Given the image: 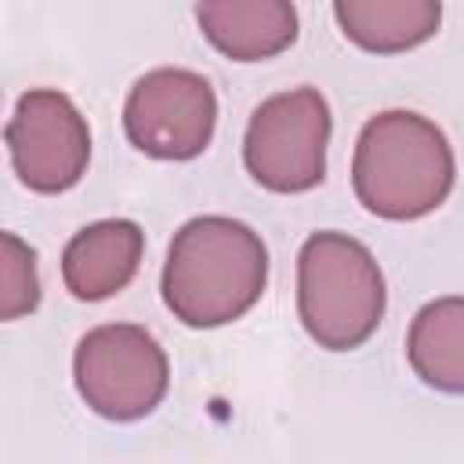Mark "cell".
Returning a JSON list of instances; mask_svg holds the SVG:
<instances>
[{
	"mask_svg": "<svg viewBox=\"0 0 464 464\" xmlns=\"http://www.w3.org/2000/svg\"><path fill=\"white\" fill-rule=\"evenodd\" d=\"M297 315L326 352H352L384 315V276L366 243L348 232H312L297 254Z\"/></svg>",
	"mask_w": 464,
	"mask_h": 464,
	"instance_id": "3957f363",
	"label": "cell"
},
{
	"mask_svg": "<svg viewBox=\"0 0 464 464\" xmlns=\"http://www.w3.org/2000/svg\"><path fill=\"white\" fill-rule=\"evenodd\" d=\"M334 18L341 33L373 54L410 51L439 33V0H337Z\"/></svg>",
	"mask_w": 464,
	"mask_h": 464,
	"instance_id": "30bf717a",
	"label": "cell"
},
{
	"mask_svg": "<svg viewBox=\"0 0 464 464\" xmlns=\"http://www.w3.org/2000/svg\"><path fill=\"white\" fill-rule=\"evenodd\" d=\"M145 254V232L130 218H102L80 228L62 250V279L76 301H105L120 294Z\"/></svg>",
	"mask_w": 464,
	"mask_h": 464,
	"instance_id": "ba28073f",
	"label": "cell"
},
{
	"mask_svg": "<svg viewBox=\"0 0 464 464\" xmlns=\"http://www.w3.org/2000/svg\"><path fill=\"white\" fill-rule=\"evenodd\" d=\"M218 127V94L207 76L178 65L152 69L134 80L123 102V130L130 145L152 160L199 156Z\"/></svg>",
	"mask_w": 464,
	"mask_h": 464,
	"instance_id": "8992f818",
	"label": "cell"
},
{
	"mask_svg": "<svg viewBox=\"0 0 464 464\" xmlns=\"http://www.w3.org/2000/svg\"><path fill=\"white\" fill-rule=\"evenodd\" d=\"M406 359L428 388L464 395V297H435L413 315Z\"/></svg>",
	"mask_w": 464,
	"mask_h": 464,
	"instance_id": "8fae6325",
	"label": "cell"
},
{
	"mask_svg": "<svg viewBox=\"0 0 464 464\" xmlns=\"http://www.w3.org/2000/svg\"><path fill=\"white\" fill-rule=\"evenodd\" d=\"M457 178L450 138L420 112L388 109L366 120L352 156L359 203L388 221H417L446 203Z\"/></svg>",
	"mask_w": 464,
	"mask_h": 464,
	"instance_id": "7a4b0ae2",
	"label": "cell"
},
{
	"mask_svg": "<svg viewBox=\"0 0 464 464\" xmlns=\"http://www.w3.org/2000/svg\"><path fill=\"white\" fill-rule=\"evenodd\" d=\"M40 304L36 254L14 232L0 236V319H18Z\"/></svg>",
	"mask_w": 464,
	"mask_h": 464,
	"instance_id": "7c38bea8",
	"label": "cell"
},
{
	"mask_svg": "<svg viewBox=\"0 0 464 464\" xmlns=\"http://www.w3.org/2000/svg\"><path fill=\"white\" fill-rule=\"evenodd\" d=\"M330 105L315 87H294L265 98L243 134V163L268 192H308L326 174Z\"/></svg>",
	"mask_w": 464,
	"mask_h": 464,
	"instance_id": "5b68a950",
	"label": "cell"
},
{
	"mask_svg": "<svg viewBox=\"0 0 464 464\" xmlns=\"http://www.w3.org/2000/svg\"><path fill=\"white\" fill-rule=\"evenodd\" d=\"M196 22L232 62H265L297 40V11L286 0H203Z\"/></svg>",
	"mask_w": 464,
	"mask_h": 464,
	"instance_id": "9c48e42d",
	"label": "cell"
},
{
	"mask_svg": "<svg viewBox=\"0 0 464 464\" xmlns=\"http://www.w3.org/2000/svg\"><path fill=\"white\" fill-rule=\"evenodd\" d=\"M76 392L105 420L127 424L149 417L170 384V362L160 341L134 323H105L80 337L72 355Z\"/></svg>",
	"mask_w": 464,
	"mask_h": 464,
	"instance_id": "277c9868",
	"label": "cell"
},
{
	"mask_svg": "<svg viewBox=\"0 0 464 464\" xmlns=\"http://www.w3.org/2000/svg\"><path fill=\"white\" fill-rule=\"evenodd\" d=\"M268 283L261 236L225 214L185 221L167 250L163 301L185 326L210 330L246 315Z\"/></svg>",
	"mask_w": 464,
	"mask_h": 464,
	"instance_id": "6da1fadb",
	"label": "cell"
},
{
	"mask_svg": "<svg viewBox=\"0 0 464 464\" xmlns=\"http://www.w3.org/2000/svg\"><path fill=\"white\" fill-rule=\"evenodd\" d=\"M4 141L25 188L54 196L72 188L91 163V130L69 94L33 87L18 98Z\"/></svg>",
	"mask_w": 464,
	"mask_h": 464,
	"instance_id": "52a82bcc",
	"label": "cell"
}]
</instances>
